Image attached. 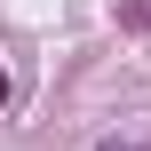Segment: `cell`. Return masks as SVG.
<instances>
[{
    "instance_id": "cell-1",
    "label": "cell",
    "mask_w": 151,
    "mask_h": 151,
    "mask_svg": "<svg viewBox=\"0 0 151 151\" xmlns=\"http://www.w3.org/2000/svg\"><path fill=\"white\" fill-rule=\"evenodd\" d=\"M104 151H143V143H104Z\"/></svg>"
}]
</instances>
